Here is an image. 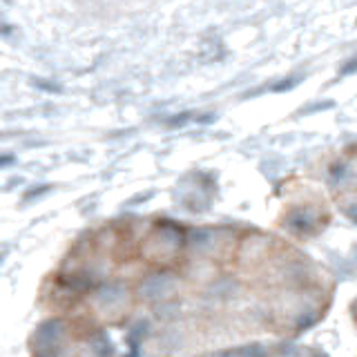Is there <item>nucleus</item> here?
<instances>
[{
  "label": "nucleus",
  "mask_w": 357,
  "mask_h": 357,
  "mask_svg": "<svg viewBox=\"0 0 357 357\" xmlns=\"http://www.w3.org/2000/svg\"><path fill=\"white\" fill-rule=\"evenodd\" d=\"M326 183L335 208L357 226V143L346 145L331 161Z\"/></svg>",
  "instance_id": "1"
},
{
  "label": "nucleus",
  "mask_w": 357,
  "mask_h": 357,
  "mask_svg": "<svg viewBox=\"0 0 357 357\" xmlns=\"http://www.w3.org/2000/svg\"><path fill=\"white\" fill-rule=\"evenodd\" d=\"M351 319H353L355 328H357V297L353 299V304H351Z\"/></svg>",
  "instance_id": "3"
},
{
  "label": "nucleus",
  "mask_w": 357,
  "mask_h": 357,
  "mask_svg": "<svg viewBox=\"0 0 357 357\" xmlns=\"http://www.w3.org/2000/svg\"><path fill=\"white\" fill-rule=\"evenodd\" d=\"M230 357H326V355L321 351L310 349V346H271V349L252 346V349H232Z\"/></svg>",
  "instance_id": "2"
}]
</instances>
